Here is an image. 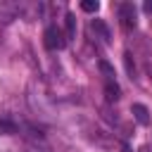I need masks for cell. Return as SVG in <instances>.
<instances>
[{
    "instance_id": "7a4b0ae2",
    "label": "cell",
    "mask_w": 152,
    "mask_h": 152,
    "mask_svg": "<svg viewBox=\"0 0 152 152\" xmlns=\"http://www.w3.org/2000/svg\"><path fill=\"white\" fill-rule=\"evenodd\" d=\"M119 17H121V24H124V28H135V7L131 5V2H124L121 7H119Z\"/></svg>"
},
{
    "instance_id": "30bf717a",
    "label": "cell",
    "mask_w": 152,
    "mask_h": 152,
    "mask_svg": "<svg viewBox=\"0 0 152 152\" xmlns=\"http://www.w3.org/2000/svg\"><path fill=\"white\" fill-rule=\"evenodd\" d=\"M124 62H126V71L133 76V71H135V69H133V59H131V52H124Z\"/></svg>"
},
{
    "instance_id": "3957f363",
    "label": "cell",
    "mask_w": 152,
    "mask_h": 152,
    "mask_svg": "<svg viewBox=\"0 0 152 152\" xmlns=\"http://www.w3.org/2000/svg\"><path fill=\"white\" fill-rule=\"evenodd\" d=\"M131 114L135 116V121H138V124H142V126H147V124H150V109H147L145 104L135 102V104L131 107Z\"/></svg>"
},
{
    "instance_id": "6da1fadb",
    "label": "cell",
    "mask_w": 152,
    "mask_h": 152,
    "mask_svg": "<svg viewBox=\"0 0 152 152\" xmlns=\"http://www.w3.org/2000/svg\"><path fill=\"white\" fill-rule=\"evenodd\" d=\"M43 43H45L48 50H62L66 45V36L59 26H48L45 33H43Z\"/></svg>"
},
{
    "instance_id": "277c9868",
    "label": "cell",
    "mask_w": 152,
    "mask_h": 152,
    "mask_svg": "<svg viewBox=\"0 0 152 152\" xmlns=\"http://www.w3.org/2000/svg\"><path fill=\"white\" fill-rule=\"evenodd\" d=\"M90 28L102 38V43H109L112 40V33H109V26L102 21V19H93V24H90Z\"/></svg>"
},
{
    "instance_id": "8fae6325",
    "label": "cell",
    "mask_w": 152,
    "mask_h": 152,
    "mask_svg": "<svg viewBox=\"0 0 152 152\" xmlns=\"http://www.w3.org/2000/svg\"><path fill=\"white\" fill-rule=\"evenodd\" d=\"M142 10H145V12H147V14H152V0H147V2H145V5H142Z\"/></svg>"
},
{
    "instance_id": "ba28073f",
    "label": "cell",
    "mask_w": 152,
    "mask_h": 152,
    "mask_svg": "<svg viewBox=\"0 0 152 152\" xmlns=\"http://www.w3.org/2000/svg\"><path fill=\"white\" fill-rule=\"evenodd\" d=\"M100 71H102V76H104V81H114V69H112V64H107L104 59L100 62Z\"/></svg>"
},
{
    "instance_id": "5b68a950",
    "label": "cell",
    "mask_w": 152,
    "mask_h": 152,
    "mask_svg": "<svg viewBox=\"0 0 152 152\" xmlns=\"http://www.w3.org/2000/svg\"><path fill=\"white\" fill-rule=\"evenodd\" d=\"M104 97H107V102H116L121 97V88L116 81H104Z\"/></svg>"
},
{
    "instance_id": "8992f818",
    "label": "cell",
    "mask_w": 152,
    "mask_h": 152,
    "mask_svg": "<svg viewBox=\"0 0 152 152\" xmlns=\"http://www.w3.org/2000/svg\"><path fill=\"white\" fill-rule=\"evenodd\" d=\"M64 36L66 38H76V17L71 12H66V17H64Z\"/></svg>"
},
{
    "instance_id": "52a82bcc",
    "label": "cell",
    "mask_w": 152,
    "mask_h": 152,
    "mask_svg": "<svg viewBox=\"0 0 152 152\" xmlns=\"http://www.w3.org/2000/svg\"><path fill=\"white\" fill-rule=\"evenodd\" d=\"M17 133V124L10 119H0V135H12Z\"/></svg>"
},
{
    "instance_id": "9c48e42d",
    "label": "cell",
    "mask_w": 152,
    "mask_h": 152,
    "mask_svg": "<svg viewBox=\"0 0 152 152\" xmlns=\"http://www.w3.org/2000/svg\"><path fill=\"white\" fill-rule=\"evenodd\" d=\"M81 10H83V12H97V10H100V2H97V0H83V2H81Z\"/></svg>"
}]
</instances>
